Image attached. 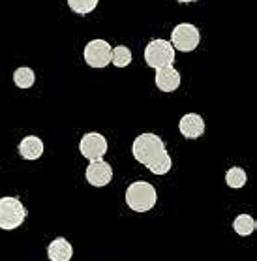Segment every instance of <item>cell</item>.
Masks as SVG:
<instances>
[{"mask_svg": "<svg viewBox=\"0 0 257 261\" xmlns=\"http://www.w3.org/2000/svg\"><path fill=\"white\" fill-rule=\"evenodd\" d=\"M180 134L188 139H197L205 134V120L197 113H186L179 122Z\"/></svg>", "mask_w": 257, "mask_h": 261, "instance_id": "cell-9", "label": "cell"}, {"mask_svg": "<svg viewBox=\"0 0 257 261\" xmlns=\"http://www.w3.org/2000/svg\"><path fill=\"white\" fill-rule=\"evenodd\" d=\"M26 207L17 197H0V229H17L26 220Z\"/></svg>", "mask_w": 257, "mask_h": 261, "instance_id": "cell-3", "label": "cell"}, {"mask_svg": "<svg viewBox=\"0 0 257 261\" xmlns=\"http://www.w3.org/2000/svg\"><path fill=\"white\" fill-rule=\"evenodd\" d=\"M158 192L147 180H135L126 188V203L135 213H149L156 207Z\"/></svg>", "mask_w": 257, "mask_h": 261, "instance_id": "cell-2", "label": "cell"}, {"mask_svg": "<svg viewBox=\"0 0 257 261\" xmlns=\"http://www.w3.org/2000/svg\"><path fill=\"white\" fill-rule=\"evenodd\" d=\"M98 2L100 0H68V6H70L72 12L79 13V15H84V13L94 12Z\"/></svg>", "mask_w": 257, "mask_h": 261, "instance_id": "cell-17", "label": "cell"}, {"mask_svg": "<svg viewBox=\"0 0 257 261\" xmlns=\"http://www.w3.org/2000/svg\"><path fill=\"white\" fill-rule=\"evenodd\" d=\"M199 40H201V34H199L197 27H193L191 23L177 24L171 32V45L173 49L182 51V53L193 51L199 45Z\"/></svg>", "mask_w": 257, "mask_h": 261, "instance_id": "cell-5", "label": "cell"}, {"mask_svg": "<svg viewBox=\"0 0 257 261\" xmlns=\"http://www.w3.org/2000/svg\"><path fill=\"white\" fill-rule=\"evenodd\" d=\"M132 51L126 47V45H117V47L111 51V62H113L117 68H126V66L132 62Z\"/></svg>", "mask_w": 257, "mask_h": 261, "instance_id": "cell-16", "label": "cell"}, {"mask_svg": "<svg viewBox=\"0 0 257 261\" xmlns=\"http://www.w3.org/2000/svg\"><path fill=\"white\" fill-rule=\"evenodd\" d=\"M257 229V222L250 214H239L233 222V231L240 237H248Z\"/></svg>", "mask_w": 257, "mask_h": 261, "instance_id": "cell-13", "label": "cell"}, {"mask_svg": "<svg viewBox=\"0 0 257 261\" xmlns=\"http://www.w3.org/2000/svg\"><path fill=\"white\" fill-rule=\"evenodd\" d=\"M47 257L51 261H70L73 257V246L64 237L54 239L47 246Z\"/></svg>", "mask_w": 257, "mask_h": 261, "instance_id": "cell-11", "label": "cell"}, {"mask_svg": "<svg viewBox=\"0 0 257 261\" xmlns=\"http://www.w3.org/2000/svg\"><path fill=\"white\" fill-rule=\"evenodd\" d=\"M177 2H182V4H188V2H195V0H177Z\"/></svg>", "mask_w": 257, "mask_h": 261, "instance_id": "cell-18", "label": "cell"}, {"mask_svg": "<svg viewBox=\"0 0 257 261\" xmlns=\"http://www.w3.org/2000/svg\"><path fill=\"white\" fill-rule=\"evenodd\" d=\"M84 177H87L89 184H92L96 188H103V186H107V184L111 182V178H113V167L103 160L90 162L89 167H87V171H84Z\"/></svg>", "mask_w": 257, "mask_h": 261, "instance_id": "cell-8", "label": "cell"}, {"mask_svg": "<svg viewBox=\"0 0 257 261\" xmlns=\"http://www.w3.org/2000/svg\"><path fill=\"white\" fill-rule=\"evenodd\" d=\"M36 81V75H34V70L28 68V66H21L13 71V83L17 85L19 89H30Z\"/></svg>", "mask_w": 257, "mask_h": 261, "instance_id": "cell-14", "label": "cell"}, {"mask_svg": "<svg viewBox=\"0 0 257 261\" xmlns=\"http://www.w3.org/2000/svg\"><path fill=\"white\" fill-rule=\"evenodd\" d=\"M246 171L242 169V167H231V169H227V173H225V182H227L229 188H233V190H239V188H242L246 184Z\"/></svg>", "mask_w": 257, "mask_h": 261, "instance_id": "cell-15", "label": "cell"}, {"mask_svg": "<svg viewBox=\"0 0 257 261\" xmlns=\"http://www.w3.org/2000/svg\"><path fill=\"white\" fill-rule=\"evenodd\" d=\"M154 81H156V87L162 90V92H175L180 87V73L175 70L173 66L158 68Z\"/></svg>", "mask_w": 257, "mask_h": 261, "instance_id": "cell-10", "label": "cell"}, {"mask_svg": "<svg viewBox=\"0 0 257 261\" xmlns=\"http://www.w3.org/2000/svg\"><path fill=\"white\" fill-rule=\"evenodd\" d=\"M111 51H113V47L105 40H92L84 45V62L90 68H100L102 70V68L111 64Z\"/></svg>", "mask_w": 257, "mask_h": 261, "instance_id": "cell-6", "label": "cell"}, {"mask_svg": "<svg viewBox=\"0 0 257 261\" xmlns=\"http://www.w3.org/2000/svg\"><path fill=\"white\" fill-rule=\"evenodd\" d=\"M132 154L139 164H143L154 175H167L173 167V160L165 148L163 139L150 132L135 137L132 145Z\"/></svg>", "mask_w": 257, "mask_h": 261, "instance_id": "cell-1", "label": "cell"}, {"mask_svg": "<svg viewBox=\"0 0 257 261\" xmlns=\"http://www.w3.org/2000/svg\"><path fill=\"white\" fill-rule=\"evenodd\" d=\"M79 150L83 158H87L89 162H96V160H102L105 152H107V139L98 134V132H89L81 137L79 141Z\"/></svg>", "mask_w": 257, "mask_h": 261, "instance_id": "cell-7", "label": "cell"}, {"mask_svg": "<svg viewBox=\"0 0 257 261\" xmlns=\"http://www.w3.org/2000/svg\"><path fill=\"white\" fill-rule=\"evenodd\" d=\"M19 154L24 160H38L43 154V141L38 136H26L19 143Z\"/></svg>", "mask_w": 257, "mask_h": 261, "instance_id": "cell-12", "label": "cell"}, {"mask_svg": "<svg viewBox=\"0 0 257 261\" xmlns=\"http://www.w3.org/2000/svg\"><path fill=\"white\" fill-rule=\"evenodd\" d=\"M145 62L150 68H165V66H173L175 64V49L171 45V42L167 40H152L149 42V45L145 47Z\"/></svg>", "mask_w": 257, "mask_h": 261, "instance_id": "cell-4", "label": "cell"}]
</instances>
